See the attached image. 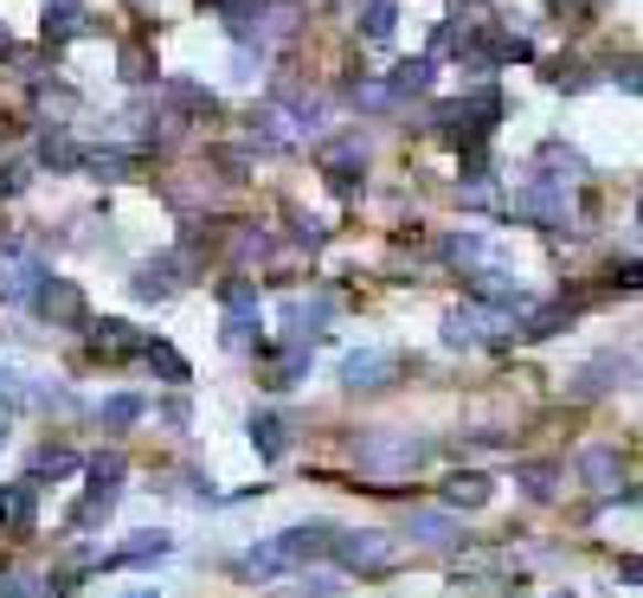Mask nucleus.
I'll list each match as a JSON object with an SVG mask.
<instances>
[{
    "mask_svg": "<svg viewBox=\"0 0 643 598\" xmlns=\"http://www.w3.org/2000/svg\"><path fill=\"white\" fill-rule=\"evenodd\" d=\"M329 541H335V527H329V522L283 527V534L258 541V547L238 560V573H245V579H277V573H290V566H309L315 554H329Z\"/></svg>",
    "mask_w": 643,
    "mask_h": 598,
    "instance_id": "obj_1",
    "label": "nucleus"
},
{
    "mask_svg": "<svg viewBox=\"0 0 643 598\" xmlns=\"http://www.w3.org/2000/svg\"><path fill=\"white\" fill-rule=\"evenodd\" d=\"M495 116H502V97L483 84V90H470V97H457V104H438V129H444L451 142H463V149H476V142L490 136Z\"/></svg>",
    "mask_w": 643,
    "mask_h": 598,
    "instance_id": "obj_2",
    "label": "nucleus"
},
{
    "mask_svg": "<svg viewBox=\"0 0 643 598\" xmlns=\"http://www.w3.org/2000/svg\"><path fill=\"white\" fill-rule=\"evenodd\" d=\"M329 554L347 573H379V566H393V534H379V527H335Z\"/></svg>",
    "mask_w": 643,
    "mask_h": 598,
    "instance_id": "obj_3",
    "label": "nucleus"
},
{
    "mask_svg": "<svg viewBox=\"0 0 643 598\" xmlns=\"http://www.w3.org/2000/svg\"><path fill=\"white\" fill-rule=\"evenodd\" d=\"M116 495H122V457H97V463H90V495H84V502H77V515H72V527H90V522H104V515H110L116 509Z\"/></svg>",
    "mask_w": 643,
    "mask_h": 598,
    "instance_id": "obj_4",
    "label": "nucleus"
},
{
    "mask_svg": "<svg viewBox=\"0 0 643 598\" xmlns=\"http://www.w3.org/2000/svg\"><path fill=\"white\" fill-rule=\"evenodd\" d=\"M425 438H412V431H399V438H367L361 445V470H374V477H399V470H412V463H425Z\"/></svg>",
    "mask_w": 643,
    "mask_h": 598,
    "instance_id": "obj_5",
    "label": "nucleus"
},
{
    "mask_svg": "<svg viewBox=\"0 0 643 598\" xmlns=\"http://www.w3.org/2000/svg\"><path fill=\"white\" fill-rule=\"evenodd\" d=\"M33 309L45 316V322H65V329H77V322H84V297H77L72 277H45V284L33 290Z\"/></svg>",
    "mask_w": 643,
    "mask_h": 598,
    "instance_id": "obj_6",
    "label": "nucleus"
},
{
    "mask_svg": "<svg viewBox=\"0 0 643 598\" xmlns=\"http://www.w3.org/2000/svg\"><path fill=\"white\" fill-rule=\"evenodd\" d=\"M219 302H226V335H251L258 329V284L251 277H226L219 284Z\"/></svg>",
    "mask_w": 643,
    "mask_h": 598,
    "instance_id": "obj_7",
    "label": "nucleus"
},
{
    "mask_svg": "<svg viewBox=\"0 0 643 598\" xmlns=\"http://www.w3.org/2000/svg\"><path fill=\"white\" fill-rule=\"evenodd\" d=\"M393 374H399V361H393V354H379V348H361V354H347V361H341V380H347L354 393H361V386H386Z\"/></svg>",
    "mask_w": 643,
    "mask_h": 598,
    "instance_id": "obj_8",
    "label": "nucleus"
},
{
    "mask_svg": "<svg viewBox=\"0 0 643 598\" xmlns=\"http://www.w3.org/2000/svg\"><path fill=\"white\" fill-rule=\"evenodd\" d=\"M45 45H65V39L90 33V13H84V0H45Z\"/></svg>",
    "mask_w": 643,
    "mask_h": 598,
    "instance_id": "obj_9",
    "label": "nucleus"
},
{
    "mask_svg": "<svg viewBox=\"0 0 643 598\" xmlns=\"http://www.w3.org/2000/svg\"><path fill=\"white\" fill-rule=\"evenodd\" d=\"M181 270H187L181 258H154V264L136 270V284H129V290H136L142 302H161V297H174V290H181Z\"/></svg>",
    "mask_w": 643,
    "mask_h": 598,
    "instance_id": "obj_10",
    "label": "nucleus"
},
{
    "mask_svg": "<svg viewBox=\"0 0 643 598\" xmlns=\"http://www.w3.org/2000/svg\"><path fill=\"white\" fill-rule=\"evenodd\" d=\"M579 483L586 489H599V495H611L618 489V477H624V463H618V450H606V445H592V450H579Z\"/></svg>",
    "mask_w": 643,
    "mask_h": 598,
    "instance_id": "obj_11",
    "label": "nucleus"
},
{
    "mask_svg": "<svg viewBox=\"0 0 643 598\" xmlns=\"http://www.w3.org/2000/svg\"><path fill=\"white\" fill-rule=\"evenodd\" d=\"M335 316V302L329 297H290L283 302V322H290V335L309 341V335H322V322Z\"/></svg>",
    "mask_w": 643,
    "mask_h": 598,
    "instance_id": "obj_12",
    "label": "nucleus"
},
{
    "mask_svg": "<svg viewBox=\"0 0 643 598\" xmlns=\"http://www.w3.org/2000/svg\"><path fill=\"white\" fill-rule=\"evenodd\" d=\"M39 515V502H33V477L26 483H7L0 489V527H13V534H26Z\"/></svg>",
    "mask_w": 643,
    "mask_h": 598,
    "instance_id": "obj_13",
    "label": "nucleus"
},
{
    "mask_svg": "<svg viewBox=\"0 0 643 598\" xmlns=\"http://www.w3.org/2000/svg\"><path fill=\"white\" fill-rule=\"evenodd\" d=\"M490 322H502L495 309H451V316H444V341H451V348H476Z\"/></svg>",
    "mask_w": 643,
    "mask_h": 598,
    "instance_id": "obj_14",
    "label": "nucleus"
},
{
    "mask_svg": "<svg viewBox=\"0 0 643 598\" xmlns=\"http://www.w3.org/2000/svg\"><path fill=\"white\" fill-rule=\"evenodd\" d=\"M142 341H149V335H136L129 322H90V348H97V354H110V361L142 354Z\"/></svg>",
    "mask_w": 643,
    "mask_h": 598,
    "instance_id": "obj_15",
    "label": "nucleus"
},
{
    "mask_svg": "<svg viewBox=\"0 0 643 598\" xmlns=\"http://www.w3.org/2000/svg\"><path fill=\"white\" fill-rule=\"evenodd\" d=\"M303 374H309V348L303 341H290V348L265 354V386H297Z\"/></svg>",
    "mask_w": 643,
    "mask_h": 598,
    "instance_id": "obj_16",
    "label": "nucleus"
},
{
    "mask_svg": "<svg viewBox=\"0 0 643 598\" xmlns=\"http://www.w3.org/2000/svg\"><path fill=\"white\" fill-rule=\"evenodd\" d=\"M406 534L425 541V547H444V541L457 534V522L444 515V509H412V515H406Z\"/></svg>",
    "mask_w": 643,
    "mask_h": 598,
    "instance_id": "obj_17",
    "label": "nucleus"
},
{
    "mask_svg": "<svg viewBox=\"0 0 643 598\" xmlns=\"http://www.w3.org/2000/svg\"><path fill=\"white\" fill-rule=\"evenodd\" d=\"M431 72H438L431 58H406V65H393L386 84H393V90H399V104H406V97H425V90H431Z\"/></svg>",
    "mask_w": 643,
    "mask_h": 598,
    "instance_id": "obj_18",
    "label": "nucleus"
},
{
    "mask_svg": "<svg viewBox=\"0 0 643 598\" xmlns=\"http://www.w3.org/2000/svg\"><path fill=\"white\" fill-rule=\"evenodd\" d=\"M251 445L265 450L270 463H277V457H283V450H290V425H283V418H277V412H258V418H251Z\"/></svg>",
    "mask_w": 643,
    "mask_h": 598,
    "instance_id": "obj_19",
    "label": "nucleus"
},
{
    "mask_svg": "<svg viewBox=\"0 0 643 598\" xmlns=\"http://www.w3.org/2000/svg\"><path fill=\"white\" fill-rule=\"evenodd\" d=\"M444 502H451V509H483V502H490V477H483V470L451 477V483H444Z\"/></svg>",
    "mask_w": 643,
    "mask_h": 598,
    "instance_id": "obj_20",
    "label": "nucleus"
},
{
    "mask_svg": "<svg viewBox=\"0 0 643 598\" xmlns=\"http://www.w3.org/2000/svg\"><path fill=\"white\" fill-rule=\"evenodd\" d=\"M168 104H174V110H187V116H213V110H219V97H213L206 84H187V77H174V84H168Z\"/></svg>",
    "mask_w": 643,
    "mask_h": 598,
    "instance_id": "obj_21",
    "label": "nucleus"
},
{
    "mask_svg": "<svg viewBox=\"0 0 643 598\" xmlns=\"http://www.w3.org/2000/svg\"><path fill=\"white\" fill-rule=\"evenodd\" d=\"M161 554H174V541H168V534H142V541H129L122 554H110V566H149V560H161Z\"/></svg>",
    "mask_w": 643,
    "mask_h": 598,
    "instance_id": "obj_22",
    "label": "nucleus"
},
{
    "mask_svg": "<svg viewBox=\"0 0 643 598\" xmlns=\"http://www.w3.org/2000/svg\"><path fill=\"white\" fill-rule=\"evenodd\" d=\"M361 161H367V149H361V142H335V149L322 154V168L335 174V188H354V168H361Z\"/></svg>",
    "mask_w": 643,
    "mask_h": 598,
    "instance_id": "obj_23",
    "label": "nucleus"
},
{
    "mask_svg": "<svg viewBox=\"0 0 643 598\" xmlns=\"http://www.w3.org/2000/svg\"><path fill=\"white\" fill-rule=\"evenodd\" d=\"M142 399H136V393H110V399H104V406H97V418H104V425H110V431H122V425H136V418H142Z\"/></svg>",
    "mask_w": 643,
    "mask_h": 598,
    "instance_id": "obj_24",
    "label": "nucleus"
},
{
    "mask_svg": "<svg viewBox=\"0 0 643 598\" xmlns=\"http://www.w3.org/2000/svg\"><path fill=\"white\" fill-rule=\"evenodd\" d=\"M142 361H149V367H154L161 380H174V386L187 380V361H181V354H174L168 341H142Z\"/></svg>",
    "mask_w": 643,
    "mask_h": 598,
    "instance_id": "obj_25",
    "label": "nucleus"
},
{
    "mask_svg": "<svg viewBox=\"0 0 643 598\" xmlns=\"http://www.w3.org/2000/svg\"><path fill=\"white\" fill-rule=\"evenodd\" d=\"M354 104H361V110H399V90H393V84H386V77H367V84H354Z\"/></svg>",
    "mask_w": 643,
    "mask_h": 598,
    "instance_id": "obj_26",
    "label": "nucleus"
},
{
    "mask_svg": "<svg viewBox=\"0 0 643 598\" xmlns=\"http://www.w3.org/2000/svg\"><path fill=\"white\" fill-rule=\"evenodd\" d=\"M72 470H77V457H72V450H58V445H45L33 457V483H39V477H72Z\"/></svg>",
    "mask_w": 643,
    "mask_h": 598,
    "instance_id": "obj_27",
    "label": "nucleus"
},
{
    "mask_svg": "<svg viewBox=\"0 0 643 598\" xmlns=\"http://www.w3.org/2000/svg\"><path fill=\"white\" fill-rule=\"evenodd\" d=\"M554 483H560L554 463H528V470H522V489H528L534 502H554Z\"/></svg>",
    "mask_w": 643,
    "mask_h": 598,
    "instance_id": "obj_28",
    "label": "nucleus"
},
{
    "mask_svg": "<svg viewBox=\"0 0 643 598\" xmlns=\"http://www.w3.org/2000/svg\"><path fill=\"white\" fill-rule=\"evenodd\" d=\"M361 33L367 39H393V0H367V7H361Z\"/></svg>",
    "mask_w": 643,
    "mask_h": 598,
    "instance_id": "obj_29",
    "label": "nucleus"
},
{
    "mask_svg": "<svg viewBox=\"0 0 643 598\" xmlns=\"http://www.w3.org/2000/svg\"><path fill=\"white\" fill-rule=\"evenodd\" d=\"M122 77H129V84H149V77H154L149 45H122Z\"/></svg>",
    "mask_w": 643,
    "mask_h": 598,
    "instance_id": "obj_30",
    "label": "nucleus"
},
{
    "mask_svg": "<svg viewBox=\"0 0 643 598\" xmlns=\"http://www.w3.org/2000/svg\"><path fill=\"white\" fill-rule=\"evenodd\" d=\"M560 322H572V309H567V302H560V309H540V316H534L522 335H528V341H547V335H560Z\"/></svg>",
    "mask_w": 643,
    "mask_h": 598,
    "instance_id": "obj_31",
    "label": "nucleus"
},
{
    "mask_svg": "<svg viewBox=\"0 0 643 598\" xmlns=\"http://www.w3.org/2000/svg\"><path fill=\"white\" fill-rule=\"evenodd\" d=\"M444 252H451L457 264H470V258H483V238H476V232H457V238L444 245Z\"/></svg>",
    "mask_w": 643,
    "mask_h": 598,
    "instance_id": "obj_32",
    "label": "nucleus"
},
{
    "mask_svg": "<svg viewBox=\"0 0 643 598\" xmlns=\"http://www.w3.org/2000/svg\"><path fill=\"white\" fill-rule=\"evenodd\" d=\"M20 399H26L20 374H13V367H0V406H20Z\"/></svg>",
    "mask_w": 643,
    "mask_h": 598,
    "instance_id": "obj_33",
    "label": "nucleus"
},
{
    "mask_svg": "<svg viewBox=\"0 0 643 598\" xmlns=\"http://www.w3.org/2000/svg\"><path fill=\"white\" fill-rule=\"evenodd\" d=\"M611 77H618L624 90H643V58H631V65H611Z\"/></svg>",
    "mask_w": 643,
    "mask_h": 598,
    "instance_id": "obj_34",
    "label": "nucleus"
},
{
    "mask_svg": "<svg viewBox=\"0 0 643 598\" xmlns=\"http://www.w3.org/2000/svg\"><path fill=\"white\" fill-rule=\"evenodd\" d=\"M0 598H39V586H26V579H0Z\"/></svg>",
    "mask_w": 643,
    "mask_h": 598,
    "instance_id": "obj_35",
    "label": "nucleus"
},
{
    "mask_svg": "<svg viewBox=\"0 0 643 598\" xmlns=\"http://www.w3.org/2000/svg\"><path fill=\"white\" fill-rule=\"evenodd\" d=\"M26 188V168H0V193H20Z\"/></svg>",
    "mask_w": 643,
    "mask_h": 598,
    "instance_id": "obj_36",
    "label": "nucleus"
},
{
    "mask_svg": "<svg viewBox=\"0 0 643 598\" xmlns=\"http://www.w3.org/2000/svg\"><path fill=\"white\" fill-rule=\"evenodd\" d=\"M618 573H624V579H637V586H643V560H618Z\"/></svg>",
    "mask_w": 643,
    "mask_h": 598,
    "instance_id": "obj_37",
    "label": "nucleus"
},
{
    "mask_svg": "<svg viewBox=\"0 0 643 598\" xmlns=\"http://www.w3.org/2000/svg\"><path fill=\"white\" fill-rule=\"evenodd\" d=\"M7 52H13V39H7V26H0V58H7Z\"/></svg>",
    "mask_w": 643,
    "mask_h": 598,
    "instance_id": "obj_38",
    "label": "nucleus"
},
{
    "mask_svg": "<svg viewBox=\"0 0 643 598\" xmlns=\"http://www.w3.org/2000/svg\"><path fill=\"white\" fill-rule=\"evenodd\" d=\"M0 445H7V406H0Z\"/></svg>",
    "mask_w": 643,
    "mask_h": 598,
    "instance_id": "obj_39",
    "label": "nucleus"
},
{
    "mask_svg": "<svg viewBox=\"0 0 643 598\" xmlns=\"http://www.w3.org/2000/svg\"><path fill=\"white\" fill-rule=\"evenodd\" d=\"M637 225H643V193H637Z\"/></svg>",
    "mask_w": 643,
    "mask_h": 598,
    "instance_id": "obj_40",
    "label": "nucleus"
},
{
    "mask_svg": "<svg viewBox=\"0 0 643 598\" xmlns=\"http://www.w3.org/2000/svg\"><path fill=\"white\" fill-rule=\"evenodd\" d=\"M129 598H154V592H129Z\"/></svg>",
    "mask_w": 643,
    "mask_h": 598,
    "instance_id": "obj_41",
    "label": "nucleus"
},
{
    "mask_svg": "<svg viewBox=\"0 0 643 598\" xmlns=\"http://www.w3.org/2000/svg\"><path fill=\"white\" fill-rule=\"evenodd\" d=\"M554 7H560V0H554Z\"/></svg>",
    "mask_w": 643,
    "mask_h": 598,
    "instance_id": "obj_42",
    "label": "nucleus"
}]
</instances>
